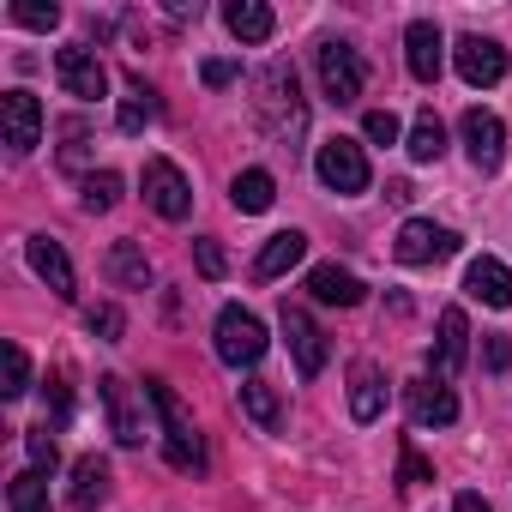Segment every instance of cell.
I'll return each instance as SVG.
<instances>
[{"label": "cell", "instance_id": "cell-1", "mask_svg": "<svg viewBox=\"0 0 512 512\" xmlns=\"http://www.w3.org/2000/svg\"><path fill=\"white\" fill-rule=\"evenodd\" d=\"M253 109H260V121H266V133L272 139H302V127H308V109H302V91H296V67H284V61H272L260 79H253Z\"/></svg>", "mask_w": 512, "mask_h": 512}, {"label": "cell", "instance_id": "cell-2", "mask_svg": "<svg viewBox=\"0 0 512 512\" xmlns=\"http://www.w3.org/2000/svg\"><path fill=\"white\" fill-rule=\"evenodd\" d=\"M145 398H151L157 416H163V452H169V464H175V470H205V440H199V428H193L181 392H175L169 380H145Z\"/></svg>", "mask_w": 512, "mask_h": 512}, {"label": "cell", "instance_id": "cell-3", "mask_svg": "<svg viewBox=\"0 0 512 512\" xmlns=\"http://www.w3.org/2000/svg\"><path fill=\"white\" fill-rule=\"evenodd\" d=\"M211 338H217V356H223L229 368H253V362L266 356V344H272V338H266V326L253 320L247 308H235V302L217 314V332H211Z\"/></svg>", "mask_w": 512, "mask_h": 512}, {"label": "cell", "instance_id": "cell-4", "mask_svg": "<svg viewBox=\"0 0 512 512\" xmlns=\"http://www.w3.org/2000/svg\"><path fill=\"white\" fill-rule=\"evenodd\" d=\"M392 253H398V266H440V260H452V253H458V229H446L434 217H410L398 229Z\"/></svg>", "mask_w": 512, "mask_h": 512}, {"label": "cell", "instance_id": "cell-5", "mask_svg": "<svg viewBox=\"0 0 512 512\" xmlns=\"http://www.w3.org/2000/svg\"><path fill=\"white\" fill-rule=\"evenodd\" d=\"M314 67H320V85H326V97H332V103H356V97H362V85H368L362 55H356L350 43H338V37H326V43L314 49Z\"/></svg>", "mask_w": 512, "mask_h": 512}, {"label": "cell", "instance_id": "cell-6", "mask_svg": "<svg viewBox=\"0 0 512 512\" xmlns=\"http://www.w3.org/2000/svg\"><path fill=\"white\" fill-rule=\"evenodd\" d=\"M314 169H320V181H326L332 193H368V181H374V169H368V151H362L356 139H344V133L320 145Z\"/></svg>", "mask_w": 512, "mask_h": 512}, {"label": "cell", "instance_id": "cell-7", "mask_svg": "<svg viewBox=\"0 0 512 512\" xmlns=\"http://www.w3.org/2000/svg\"><path fill=\"white\" fill-rule=\"evenodd\" d=\"M55 79H61V91L67 97H79V103H97V97H109V67L85 49V43H67V49H55Z\"/></svg>", "mask_w": 512, "mask_h": 512}, {"label": "cell", "instance_id": "cell-8", "mask_svg": "<svg viewBox=\"0 0 512 512\" xmlns=\"http://www.w3.org/2000/svg\"><path fill=\"white\" fill-rule=\"evenodd\" d=\"M0 139H7L13 157H31L43 145V103L31 91H7V97H0Z\"/></svg>", "mask_w": 512, "mask_h": 512}, {"label": "cell", "instance_id": "cell-9", "mask_svg": "<svg viewBox=\"0 0 512 512\" xmlns=\"http://www.w3.org/2000/svg\"><path fill=\"white\" fill-rule=\"evenodd\" d=\"M97 392H103V404H109V434H115L121 446H145V398H139V386H127L121 374H103Z\"/></svg>", "mask_w": 512, "mask_h": 512}, {"label": "cell", "instance_id": "cell-10", "mask_svg": "<svg viewBox=\"0 0 512 512\" xmlns=\"http://www.w3.org/2000/svg\"><path fill=\"white\" fill-rule=\"evenodd\" d=\"M458 133H464V151H470V163H476L482 175H494V169L506 163V121H500L494 109H464Z\"/></svg>", "mask_w": 512, "mask_h": 512}, {"label": "cell", "instance_id": "cell-11", "mask_svg": "<svg viewBox=\"0 0 512 512\" xmlns=\"http://www.w3.org/2000/svg\"><path fill=\"white\" fill-rule=\"evenodd\" d=\"M145 205H151L157 217H169V223H181V217L193 211V187H187V175H181L169 157H151V163H145Z\"/></svg>", "mask_w": 512, "mask_h": 512}, {"label": "cell", "instance_id": "cell-12", "mask_svg": "<svg viewBox=\"0 0 512 512\" xmlns=\"http://www.w3.org/2000/svg\"><path fill=\"white\" fill-rule=\"evenodd\" d=\"M278 326H284V344H290V356H296V374L314 380V374L326 368V332L308 320V308H290V302H284Z\"/></svg>", "mask_w": 512, "mask_h": 512}, {"label": "cell", "instance_id": "cell-13", "mask_svg": "<svg viewBox=\"0 0 512 512\" xmlns=\"http://www.w3.org/2000/svg\"><path fill=\"white\" fill-rule=\"evenodd\" d=\"M464 356H470V320H464V308H446L440 314V338H434V350H428V380H452L458 368H464Z\"/></svg>", "mask_w": 512, "mask_h": 512}, {"label": "cell", "instance_id": "cell-14", "mask_svg": "<svg viewBox=\"0 0 512 512\" xmlns=\"http://www.w3.org/2000/svg\"><path fill=\"white\" fill-rule=\"evenodd\" d=\"M452 61H458V79L464 85H500L506 79V49L494 37H458Z\"/></svg>", "mask_w": 512, "mask_h": 512}, {"label": "cell", "instance_id": "cell-15", "mask_svg": "<svg viewBox=\"0 0 512 512\" xmlns=\"http://www.w3.org/2000/svg\"><path fill=\"white\" fill-rule=\"evenodd\" d=\"M404 404H410V422H416V428H452V422H458L452 386H440V380H428V374L404 386Z\"/></svg>", "mask_w": 512, "mask_h": 512}, {"label": "cell", "instance_id": "cell-16", "mask_svg": "<svg viewBox=\"0 0 512 512\" xmlns=\"http://www.w3.org/2000/svg\"><path fill=\"white\" fill-rule=\"evenodd\" d=\"M25 253H31V272H37L61 302H73V296H79V284H73V260H67V247H61L55 235H31V241H25Z\"/></svg>", "mask_w": 512, "mask_h": 512}, {"label": "cell", "instance_id": "cell-17", "mask_svg": "<svg viewBox=\"0 0 512 512\" xmlns=\"http://www.w3.org/2000/svg\"><path fill=\"white\" fill-rule=\"evenodd\" d=\"M404 61H410V79L434 85V79H440V67H446V37H440L428 19H416V25L404 31Z\"/></svg>", "mask_w": 512, "mask_h": 512}, {"label": "cell", "instance_id": "cell-18", "mask_svg": "<svg viewBox=\"0 0 512 512\" xmlns=\"http://www.w3.org/2000/svg\"><path fill=\"white\" fill-rule=\"evenodd\" d=\"M380 410H386V368L362 356V362H350V416L380 422Z\"/></svg>", "mask_w": 512, "mask_h": 512}, {"label": "cell", "instance_id": "cell-19", "mask_svg": "<svg viewBox=\"0 0 512 512\" xmlns=\"http://www.w3.org/2000/svg\"><path fill=\"white\" fill-rule=\"evenodd\" d=\"M103 272H109L115 290H151V260H145V247H139V241H109Z\"/></svg>", "mask_w": 512, "mask_h": 512}, {"label": "cell", "instance_id": "cell-20", "mask_svg": "<svg viewBox=\"0 0 512 512\" xmlns=\"http://www.w3.org/2000/svg\"><path fill=\"white\" fill-rule=\"evenodd\" d=\"M464 290L482 302V308H512V272L500 266V260H470V272H464Z\"/></svg>", "mask_w": 512, "mask_h": 512}, {"label": "cell", "instance_id": "cell-21", "mask_svg": "<svg viewBox=\"0 0 512 512\" xmlns=\"http://www.w3.org/2000/svg\"><path fill=\"white\" fill-rule=\"evenodd\" d=\"M308 290H314V302H326V308H356V302L368 296V284H362L356 272H344V266H314V272H308Z\"/></svg>", "mask_w": 512, "mask_h": 512}, {"label": "cell", "instance_id": "cell-22", "mask_svg": "<svg viewBox=\"0 0 512 512\" xmlns=\"http://www.w3.org/2000/svg\"><path fill=\"white\" fill-rule=\"evenodd\" d=\"M103 500H109V458L85 452V458L73 464V488H67V506H73V512H91V506H103Z\"/></svg>", "mask_w": 512, "mask_h": 512}, {"label": "cell", "instance_id": "cell-23", "mask_svg": "<svg viewBox=\"0 0 512 512\" xmlns=\"http://www.w3.org/2000/svg\"><path fill=\"white\" fill-rule=\"evenodd\" d=\"M302 253H308V235H302V229H278V235L260 247V260H253V278H266V284L284 278L290 266H302Z\"/></svg>", "mask_w": 512, "mask_h": 512}, {"label": "cell", "instance_id": "cell-24", "mask_svg": "<svg viewBox=\"0 0 512 512\" xmlns=\"http://www.w3.org/2000/svg\"><path fill=\"white\" fill-rule=\"evenodd\" d=\"M223 25H229L235 43H266V37L278 31V19H272L266 0H229V7H223Z\"/></svg>", "mask_w": 512, "mask_h": 512}, {"label": "cell", "instance_id": "cell-25", "mask_svg": "<svg viewBox=\"0 0 512 512\" xmlns=\"http://www.w3.org/2000/svg\"><path fill=\"white\" fill-rule=\"evenodd\" d=\"M241 416H247L253 428L278 434V428H284V398H278V386H266V380H247V386H241Z\"/></svg>", "mask_w": 512, "mask_h": 512}, {"label": "cell", "instance_id": "cell-26", "mask_svg": "<svg viewBox=\"0 0 512 512\" xmlns=\"http://www.w3.org/2000/svg\"><path fill=\"white\" fill-rule=\"evenodd\" d=\"M229 199H235V211H272V199H278L272 169H241L229 181Z\"/></svg>", "mask_w": 512, "mask_h": 512}, {"label": "cell", "instance_id": "cell-27", "mask_svg": "<svg viewBox=\"0 0 512 512\" xmlns=\"http://www.w3.org/2000/svg\"><path fill=\"white\" fill-rule=\"evenodd\" d=\"M157 121V91L145 85V79H127V97H121V109H115V127L121 133H145Z\"/></svg>", "mask_w": 512, "mask_h": 512}, {"label": "cell", "instance_id": "cell-28", "mask_svg": "<svg viewBox=\"0 0 512 512\" xmlns=\"http://www.w3.org/2000/svg\"><path fill=\"white\" fill-rule=\"evenodd\" d=\"M410 163H440V151H446V127H440V115L434 109H422L416 121H410Z\"/></svg>", "mask_w": 512, "mask_h": 512}, {"label": "cell", "instance_id": "cell-29", "mask_svg": "<svg viewBox=\"0 0 512 512\" xmlns=\"http://www.w3.org/2000/svg\"><path fill=\"white\" fill-rule=\"evenodd\" d=\"M7 512H49V470H19L7 482Z\"/></svg>", "mask_w": 512, "mask_h": 512}, {"label": "cell", "instance_id": "cell-30", "mask_svg": "<svg viewBox=\"0 0 512 512\" xmlns=\"http://www.w3.org/2000/svg\"><path fill=\"white\" fill-rule=\"evenodd\" d=\"M115 199H121V175H109V169L103 175H85V187H79V205L85 211H109Z\"/></svg>", "mask_w": 512, "mask_h": 512}, {"label": "cell", "instance_id": "cell-31", "mask_svg": "<svg viewBox=\"0 0 512 512\" xmlns=\"http://www.w3.org/2000/svg\"><path fill=\"white\" fill-rule=\"evenodd\" d=\"M13 25H25V31H55V25H61V7H55V0H19V7H13Z\"/></svg>", "mask_w": 512, "mask_h": 512}, {"label": "cell", "instance_id": "cell-32", "mask_svg": "<svg viewBox=\"0 0 512 512\" xmlns=\"http://www.w3.org/2000/svg\"><path fill=\"white\" fill-rule=\"evenodd\" d=\"M7 398H25L31 392V356L19 350V344H7V386H0Z\"/></svg>", "mask_w": 512, "mask_h": 512}, {"label": "cell", "instance_id": "cell-33", "mask_svg": "<svg viewBox=\"0 0 512 512\" xmlns=\"http://www.w3.org/2000/svg\"><path fill=\"white\" fill-rule=\"evenodd\" d=\"M61 139H67V145H61V163L79 169L85 151H91V127H85V121H61Z\"/></svg>", "mask_w": 512, "mask_h": 512}, {"label": "cell", "instance_id": "cell-34", "mask_svg": "<svg viewBox=\"0 0 512 512\" xmlns=\"http://www.w3.org/2000/svg\"><path fill=\"white\" fill-rule=\"evenodd\" d=\"M25 446H31V470H55V464H61V446H55V434H49V428H31V434H25Z\"/></svg>", "mask_w": 512, "mask_h": 512}, {"label": "cell", "instance_id": "cell-35", "mask_svg": "<svg viewBox=\"0 0 512 512\" xmlns=\"http://www.w3.org/2000/svg\"><path fill=\"white\" fill-rule=\"evenodd\" d=\"M85 326H91V332H97L103 344H115V338L127 332V320H121V308H109V302H103V308H91V314H85Z\"/></svg>", "mask_w": 512, "mask_h": 512}, {"label": "cell", "instance_id": "cell-36", "mask_svg": "<svg viewBox=\"0 0 512 512\" xmlns=\"http://www.w3.org/2000/svg\"><path fill=\"white\" fill-rule=\"evenodd\" d=\"M362 133H368L374 145H392V139H398L404 127H398V115H392V109H368V121H362Z\"/></svg>", "mask_w": 512, "mask_h": 512}, {"label": "cell", "instance_id": "cell-37", "mask_svg": "<svg viewBox=\"0 0 512 512\" xmlns=\"http://www.w3.org/2000/svg\"><path fill=\"white\" fill-rule=\"evenodd\" d=\"M193 260H199V272H205V278H223V272H229V260H223V247H217L211 235H199V241H193Z\"/></svg>", "mask_w": 512, "mask_h": 512}, {"label": "cell", "instance_id": "cell-38", "mask_svg": "<svg viewBox=\"0 0 512 512\" xmlns=\"http://www.w3.org/2000/svg\"><path fill=\"white\" fill-rule=\"evenodd\" d=\"M398 482H404V488H416V482H434V470H428V458H422L416 446H404V458H398Z\"/></svg>", "mask_w": 512, "mask_h": 512}, {"label": "cell", "instance_id": "cell-39", "mask_svg": "<svg viewBox=\"0 0 512 512\" xmlns=\"http://www.w3.org/2000/svg\"><path fill=\"white\" fill-rule=\"evenodd\" d=\"M482 362H488L494 374H506V368H512V338H488V344H482Z\"/></svg>", "mask_w": 512, "mask_h": 512}, {"label": "cell", "instance_id": "cell-40", "mask_svg": "<svg viewBox=\"0 0 512 512\" xmlns=\"http://www.w3.org/2000/svg\"><path fill=\"white\" fill-rule=\"evenodd\" d=\"M49 404H55V422H67V416H73V392H67V374H55V380H49Z\"/></svg>", "mask_w": 512, "mask_h": 512}, {"label": "cell", "instance_id": "cell-41", "mask_svg": "<svg viewBox=\"0 0 512 512\" xmlns=\"http://www.w3.org/2000/svg\"><path fill=\"white\" fill-rule=\"evenodd\" d=\"M199 79L217 91V85H229V79H235V61H205V67H199Z\"/></svg>", "mask_w": 512, "mask_h": 512}, {"label": "cell", "instance_id": "cell-42", "mask_svg": "<svg viewBox=\"0 0 512 512\" xmlns=\"http://www.w3.org/2000/svg\"><path fill=\"white\" fill-rule=\"evenodd\" d=\"M452 512H488V500H482V494H458Z\"/></svg>", "mask_w": 512, "mask_h": 512}]
</instances>
